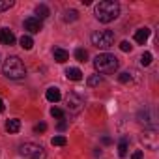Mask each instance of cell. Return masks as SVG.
I'll return each mask as SVG.
<instances>
[{
	"mask_svg": "<svg viewBox=\"0 0 159 159\" xmlns=\"http://www.w3.org/2000/svg\"><path fill=\"white\" fill-rule=\"evenodd\" d=\"M66 105H67V109L73 114H79V112L84 109V98L81 94H77V92H69L66 96Z\"/></svg>",
	"mask_w": 159,
	"mask_h": 159,
	"instance_id": "obj_7",
	"label": "cell"
},
{
	"mask_svg": "<svg viewBox=\"0 0 159 159\" xmlns=\"http://www.w3.org/2000/svg\"><path fill=\"white\" fill-rule=\"evenodd\" d=\"M148 38H150V28H139L137 32H135V41L139 43V45H144L146 41H148Z\"/></svg>",
	"mask_w": 159,
	"mask_h": 159,
	"instance_id": "obj_12",
	"label": "cell"
},
{
	"mask_svg": "<svg viewBox=\"0 0 159 159\" xmlns=\"http://www.w3.org/2000/svg\"><path fill=\"white\" fill-rule=\"evenodd\" d=\"M2 73L8 79H13V81H19L26 75V67L23 64V60L19 56H8L2 64Z\"/></svg>",
	"mask_w": 159,
	"mask_h": 159,
	"instance_id": "obj_2",
	"label": "cell"
},
{
	"mask_svg": "<svg viewBox=\"0 0 159 159\" xmlns=\"http://www.w3.org/2000/svg\"><path fill=\"white\" fill-rule=\"evenodd\" d=\"M75 58H77L79 62H86V60H88V51H86V49H77V51H75Z\"/></svg>",
	"mask_w": 159,
	"mask_h": 159,
	"instance_id": "obj_21",
	"label": "cell"
},
{
	"mask_svg": "<svg viewBox=\"0 0 159 159\" xmlns=\"http://www.w3.org/2000/svg\"><path fill=\"white\" fill-rule=\"evenodd\" d=\"M51 116H52V118H58V120H64V111L52 107V109H51Z\"/></svg>",
	"mask_w": 159,
	"mask_h": 159,
	"instance_id": "obj_26",
	"label": "cell"
},
{
	"mask_svg": "<svg viewBox=\"0 0 159 159\" xmlns=\"http://www.w3.org/2000/svg\"><path fill=\"white\" fill-rule=\"evenodd\" d=\"M66 127H67V124H66V122H60V124H58V129H60V131H64Z\"/></svg>",
	"mask_w": 159,
	"mask_h": 159,
	"instance_id": "obj_31",
	"label": "cell"
},
{
	"mask_svg": "<svg viewBox=\"0 0 159 159\" xmlns=\"http://www.w3.org/2000/svg\"><path fill=\"white\" fill-rule=\"evenodd\" d=\"M79 19V11L77 10H66L64 11V21L66 23H75Z\"/></svg>",
	"mask_w": 159,
	"mask_h": 159,
	"instance_id": "obj_18",
	"label": "cell"
},
{
	"mask_svg": "<svg viewBox=\"0 0 159 159\" xmlns=\"http://www.w3.org/2000/svg\"><path fill=\"white\" fill-rule=\"evenodd\" d=\"M4 109H6V105H4V101L0 99V112H4Z\"/></svg>",
	"mask_w": 159,
	"mask_h": 159,
	"instance_id": "obj_32",
	"label": "cell"
},
{
	"mask_svg": "<svg viewBox=\"0 0 159 159\" xmlns=\"http://www.w3.org/2000/svg\"><path fill=\"white\" fill-rule=\"evenodd\" d=\"M66 142H67V139H66L64 135H56V137H52V140H51L52 146H66Z\"/></svg>",
	"mask_w": 159,
	"mask_h": 159,
	"instance_id": "obj_22",
	"label": "cell"
},
{
	"mask_svg": "<svg viewBox=\"0 0 159 159\" xmlns=\"http://www.w3.org/2000/svg\"><path fill=\"white\" fill-rule=\"evenodd\" d=\"M19 43H21V47H23L25 51H30V49L34 47V39H32V36H28V34H25V36L19 39Z\"/></svg>",
	"mask_w": 159,
	"mask_h": 159,
	"instance_id": "obj_16",
	"label": "cell"
},
{
	"mask_svg": "<svg viewBox=\"0 0 159 159\" xmlns=\"http://www.w3.org/2000/svg\"><path fill=\"white\" fill-rule=\"evenodd\" d=\"M45 98H47V101H51V103H58L60 98H62V94H60V90H58L56 86H51V88L45 92Z\"/></svg>",
	"mask_w": 159,
	"mask_h": 159,
	"instance_id": "obj_13",
	"label": "cell"
},
{
	"mask_svg": "<svg viewBox=\"0 0 159 159\" xmlns=\"http://www.w3.org/2000/svg\"><path fill=\"white\" fill-rule=\"evenodd\" d=\"M103 81V79H101V75H92V77H88V86H98L99 83Z\"/></svg>",
	"mask_w": 159,
	"mask_h": 159,
	"instance_id": "obj_23",
	"label": "cell"
},
{
	"mask_svg": "<svg viewBox=\"0 0 159 159\" xmlns=\"http://www.w3.org/2000/svg\"><path fill=\"white\" fill-rule=\"evenodd\" d=\"M13 0H0V11H6V10H10V8H13Z\"/></svg>",
	"mask_w": 159,
	"mask_h": 159,
	"instance_id": "obj_24",
	"label": "cell"
},
{
	"mask_svg": "<svg viewBox=\"0 0 159 159\" xmlns=\"http://www.w3.org/2000/svg\"><path fill=\"white\" fill-rule=\"evenodd\" d=\"M92 45L98 49H111L114 45V32L112 30H96L92 36Z\"/></svg>",
	"mask_w": 159,
	"mask_h": 159,
	"instance_id": "obj_4",
	"label": "cell"
},
{
	"mask_svg": "<svg viewBox=\"0 0 159 159\" xmlns=\"http://www.w3.org/2000/svg\"><path fill=\"white\" fill-rule=\"evenodd\" d=\"M137 122H139V124H142V125H146L148 129H155L157 114H155V111H153V109L144 107V109H140V111H139V114H137Z\"/></svg>",
	"mask_w": 159,
	"mask_h": 159,
	"instance_id": "obj_6",
	"label": "cell"
},
{
	"mask_svg": "<svg viewBox=\"0 0 159 159\" xmlns=\"http://www.w3.org/2000/svg\"><path fill=\"white\" fill-rule=\"evenodd\" d=\"M25 30L30 34H38L43 30V23L38 17H28V19H25Z\"/></svg>",
	"mask_w": 159,
	"mask_h": 159,
	"instance_id": "obj_9",
	"label": "cell"
},
{
	"mask_svg": "<svg viewBox=\"0 0 159 159\" xmlns=\"http://www.w3.org/2000/svg\"><path fill=\"white\" fill-rule=\"evenodd\" d=\"M34 131H36V133H45V131H47V124H43V122H41V124L34 125Z\"/></svg>",
	"mask_w": 159,
	"mask_h": 159,
	"instance_id": "obj_28",
	"label": "cell"
},
{
	"mask_svg": "<svg viewBox=\"0 0 159 159\" xmlns=\"http://www.w3.org/2000/svg\"><path fill=\"white\" fill-rule=\"evenodd\" d=\"M140 64H142V66H150V64H152V52H144V54L140 56Z\"/></svg>",
	"mask_w": 159,
	"mask_h": 159,
	"instance_id": "obj_25",
	"label": "cell"
},
{
	"mask_svg": "<svg viewBox=\"0 0 159 159\" xmlns=\"http://www.w3.org/2000/svg\"><path fill=\"white\" fill-rule=\"evenodd\" d=\"M118 66H120V60L114 54H109V52H101L94 58V67H96L98 73H105V75L114 73L118 69Z\"/></svg>",
	"mask_w": 159,
	"mask_h": 159,
	"instance_id": "obj_3",
	"label": "cell"
},
{
	"mask_svg": "<svg viewBox=\"0 0 159 159\" xmlns=\"http://www.w3.org/2000/svg\"><path fill=\"white\" fill-rule=\"evenodd\" d=\"M0 43L2 45H13L15 43V34L10 28H0Z\"/></svg>",
	"mask_w": 159,
	"mask_h": 159,
	"instance_id": "obj_10",
	"label": "cell"
},
{
	"mask_svg": "<svg viewBox=\"0 0 159 159\" xmlns=\"http://www.w3.org/2000/svg\"><path fill=\"white\" fill-rule=\"evenodd\" d=\"M120 49H122L124 52H129V51L133 49V45H131L129 41H122V43H120Z\"/></svg>",
	"mask_w": 159,
	"mask_h": 159,
	"instance_id": "obj_27",
	"label": "cell"
},
{
	"mask_svg": "<svg viewBox=\"0 0 159 159\" xmlns=\"http://www.w3.org/2000/svg\"><path fill=\"white\" fill-rule=\"evenodd\" d=\"M52 56H54V60H56L58 64H66V62L69 60V52L64 51V49H60V47H54V49H52Z\"/></svg>",
	"mask_w": 159,
	"mask_h": 159,
	"instance_id": "obj_11",
	"label": "cell"
},
{
	"mask_svg": "<svg viewBox=\"0 0 159 159\" xmlns=\"http://www.w3.org/2000/svg\"><path fill=\"white\" fill-rule=\"evenodd\" d=\"M127 146H129V144H127V139H122L120 144H118V155H120V157H125V155H127Z\"/></svg>",
	"mask_w": 159,
	"mask_h": 159,
	"instance_id": "obj_19",
	"label": "cell"
},
{
	"mask_svg": "<svg viewBox=\"0 0 159 159\" xmlns=\"http://www.w3.org/2000/svg\"><path fill=\"white\" fill-rule=\"evenodd\" d=\"M94 13H96V19L99 23H105V25L112 23L120 15V4L114 2V0H101L99 4H96Z\"/></svg>",
	"mask_w": 159,
	"mask_h": 159,
	"instance_id": "obj_1",
	"label": "cell"
},
{
	"mask_svg": "<svg viewBox=\"0 0 159 159\" xmlns=\"http://www.w3.org/2000/svg\"><path fill=\"white\" fill-rule=\"evenodd\" d=\"M118 81H120L122 84H129V83H133V77H131L129 71H124V73L118 75Z\"/></svg>",
	"mask_w": 159,
	"mask_h": 159,
	"instance_id": "obj_20",
	"label": "cell"
},
{
	"mask_svg": "<svg viewBox=\"0 0 159 159\" xmlns=\"http://www.w3.org/2000/svg\"><path fill=\"white\" fill-rule=\"evenodd\" d=\"M19 129H21V122H19V120L13 118V120H8V122H6V131H8V133H17Z\"/></svg>",
	"mask_w": 159,
	"mask_h": 159,
	"instance_id": "obj_17",
	"label": "cell"
},
{
	"mask_svg": "<svg viewBox=\"0 0 159 159\" xmlns=\"http://www.w3.org/2000/svg\"><path fill=\"white\" fill-rule=\"evenodd\" d=\"M140 142H142L144 148H148V150H157V148H159V135H157V129H146V131L140 135Z\"/></svg>",
	"mask_w": 159,
	"mask_h": 159,
	"instance_id": "obj_8",
	"label": "cell"
},
{
	"mask_svg": "<svg viewBox=\"0 0 159 159\" xmlns=\"http://www.w3.org/2000/svg\"><path fill=\"white\" fill-rule=\"evenodd\" d=\"M66 77L69 79V81H81V79H83V71L79 67H67L66 69Z\"/></svg>",
	"mask_w": 159,
	"mask_h": 159,
	"instance_id": "obj_14",
	"label": "cell"
},
{
	"mask_svg": "<svg viewBox=\"0 0 159 159\" xmlns=\"http://www.w3.org/2000/svg\"><path fill=\"white\" fill-rule=\"evenodd\" d=\"M131 159H142V150H137L131 153Z\"/></svg>",
	"mask_w": 159,
	"mask_h": 159,
	"instance_id": "obj_29",
	"label": "cell"
},
{
	"mask_svg": "<svg viewBox=\"0 0 159 159\" xmlns=\"http://www.w3.org/2000/svg\"><path fill=\"white\" fill-rule=\"evenodd\" d=\"M19 153H21L25 159H45V157H47L45 148L39 146V144H34V142H25V144H21Z\"/></svg>",
	"mask_w": 159,
	"mask_h": 159,
	"instance_id": "obj_5",
	"label": "cell"
},
{
	"mask_svg": "<svg viewBox=\"0 0 159 159\" xmlns=\"http://www.w3.org/2000/svg\"><path fill=\"white\" fill-rule=\"evenodd\" d=\"M101 142H103V144H111V142H112V139H111V137H103V139H101Z\"/></svg>",
	"mask_w": 159,
	"mask_h": 159,
	"instance_id": "obj_30",
	"label": "cell"
},
{
	"mask_svg": "<svg viewBox=\"0 0 159 159\" xmlns=\"http://www.w3.org/2000/svg\"><path fill=\"white\" fill-rule=\"evenodd\" d=\"M36 15H38L39 21H43V19H47V17L51 15V11H49V8H47L45 4H38V6H36Z\"/></svg>",
	"mask_w": 159,
	"mask_h": 159,
	"instance_id": "obj_15",
	"label": "cell"
}]
</instances>
